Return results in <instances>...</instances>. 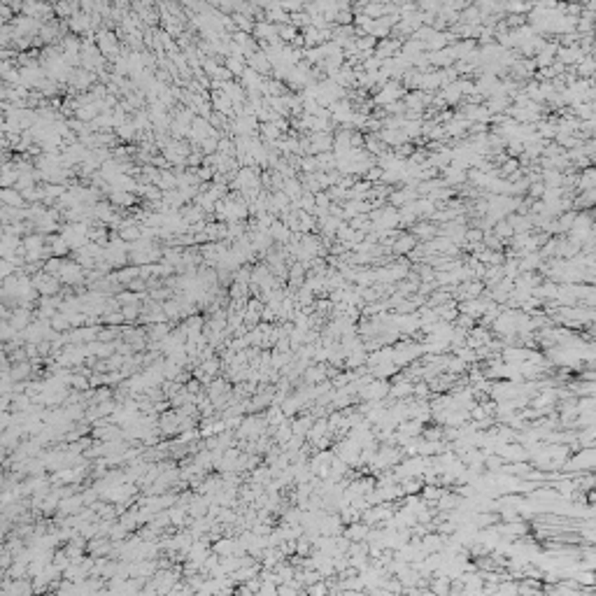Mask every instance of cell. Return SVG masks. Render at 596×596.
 Returning <instances> with one entry per match:
<instances>
[{
    "mask_svg": "<svg viewBox=\"0 0 596 596\" xmlns=\"http://www.w3.org/2000/svg\"><path fill=\"white\" fill-rule=\"evenodd\" d=\"M412 247H415V238H412V235H403V238H398V240L392 245V249H394L396 254L412 252Z\"/></svg>",
    "mask_w": 596,
    "mask_h": 596,
    "instance_id": "obj_2",
    "label": "cell"
},
{
    "mask_svg": "<svg viewBox=\"0 0 596 596\" xmlns=\"http://www.w3.org/2000/svg\"><path fill=\"white\" fill-rule=\"evenodd\" d=\"M401 98H403V86L398 84V82H385L382 91L375 96V102L387 107V105H392V102H398Z\"/></svg>",
    "mask_w": 596,
    "mask_h": 596,
    "instance_id": "obj_1",
    "label": "cell"
},
{
    "mask_svg": "<svg viewBox=\"0 0 596 596\" xmlns=\"http://www.w3.org/2000/svg\"><path fill=\"white\" fill-rule=\"evenodd\" d=\"M494 233H496V238H510L512 235V229H510V224L506 222V219H501L499 224H496V229H494Z\"/></svg>",
    "mask_w": 596,
    "mask_h": 596,
    "instance_id": "obj_3",
    "label": "cell"
}]
</instances>
